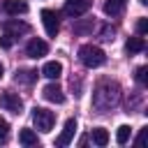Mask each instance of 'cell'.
<instances>
[{"instance_id":"18","label":"cell","mask_w":148,"mask_h":148,"mask_svg":"<svg viewBox=\"0 0 148 148\" xmlns=\"http://www.w3.org/2000/svg\"><path fill=\"white\" fill-rule=\"evenodd\" d=\"M35 79H37L35 69H21V72H16V81L18 83H32Z\"/></svg>"},{"instance_id":"12","label":"cell","mask_w":148,"mask_h":148,"mask_svg":"<svg viewBox=\"0 0 148 148\" xmlns=\"http://www.w3.org/2000/svg\"><path fill=\"white\" fill-rule=\"evenodd\" d=\"M125 5H127V0H106L104 2V14L106 16H118V14H123Z\"/></svg>"},{"instance_id":"4","label":"cell","mask_w":148,"mask_h":148,"mask_svg":"<svg viewBox=\"0 0 148 148\" xmlns=\"http://www.w3.org/2000/svg\"><path fill=\"white\" fill-rule=\"evenodd\" d=\"M92 0H65V14L69 18H79L90 9Z\"/></svg>"},{"instance_id":"23","label":"cell","mask_w":148,"mask_h":148,"mask_svg":"<svg viewBox=\"0 0 148 148\" xmlns=\"http://www.w3.org/2000/svg\"><path fill=\"white\" fill-rule=\"evenodd\" d=\"M146 74H148V67H139L136 69V81L139 83H146Z\"/></svg>"},{"instance_id":"5","label":"cell","mask_w":148,"mask_h":148,"mask_svg":"<svg viewBox=\"0 0 148 148\" xmlns=\"http://www.w3.org/2000/svg\"><path fill=\"white\" fill-rule=\"evenodd\" d=\"M42 23H44V30L49 37H56L58 30H60V21H58V14L53 9H42Z\"/></svg>"},{"instance_id":"6","label":"cell","mask_w":148,"mask_h":148,"mask_svg":"<svg viewBox=\"0 0 148 148\" xmlns=\"http://www.w3.org/2000/svg\"><path fill=\"white\" fill-rule=\"evenodd\" d=\"M0 106H2L5 111L21 113V111H23V99H21L16 92H2V95H0Z\"/></svg>"},{"instance_id":"15","label":"cell","mask_w":148,"mask_h":148,"mask_svg":"<svg viewBox=\"0 0 148 148\" xmlns=\"http://www.w3.org/2000/svg\"><path fill=\"white\" fill-rule=\"evenodd\" d=\"M92 143L95 146H106L109 143V132L104 127H95L92 130Z\"/></svg>"},{"instance_id":"8","label":"cell","mask_w":148,"mask_h":148,"mask_svg":"<svg viewBox=\"0 0 148 148\" xmlns=\"http://www.w3.org/2000/svg\"><path fill=\"white\" fill-rule=\"evenodd\" d=\"M2 30H5L7 35H12V37H18V35H25V32L30 30V25H28V23H21V21H16V18H9V21L2 23Z\"/></svg>"},{"instance_id":"20","label":"cell","mask_w":148,"mask_h":148,"mask_svg":"<svg viewBox=\"0 0 148 148\" xmlns=\"http://www.w3.org/2000/svg\"><path fill=\"white\" fill-rule=\"evenodd\" d=\"M146 32H148V18H139V21H136V35L143 37Z\"/></svg>"},{"instance_id":"2","label":"cell","mask_w":148,"mask_h":148,"mask_svg":"<svg viewBox=\"0 0 148 148\" xmlns=\"http://www.w3.org/2000/svg\"><path fill=\"white\" fill-rule=\"evenodd\" d=\"M79 60H81L86 67L95 69V67H102V65L106 62V56H104V51H102L99 46H92V44H83V46L79 49Z\"/></svg>"},{"instance_id":"21","label":"cell","mask_w":148,"mask_h":148,"mask_svg":"<svg viewBox=\"0 0 148 148\" xmlns=\"http://www.w3.org/2000/svg\"><path fill=\"white\" fill-rule=\"evenodd\" d=\"M113 35H116V28H109V25H106V28H102V39H104V42H111V39H113Z\"/></svg>"},{"instance_id":"13","label":"cell","mask_w":148,"mask_h":148,"mask_svg":"<svg viewBox=\"0 0 148 148\" xmlns=\"http://www.w3.org/2000/svg\"><path fill=\"white\" fill-rule=\"evenodd\" d=\"M42 74H44L46 79H58V76L62 74V65H60L58 60H49V62L44 65V69H42Z\"/></svg>"},{"instance_id":"11","label":"cell","mask_w":148,"mask_h":148,"mask_svg":"<svg viewBox=\"0 0 148 148\" xmlns=\"http://www.w3.org/2000/svg\"><path fill=\"white\" fill-rule=\"evenodd\" d=\"M74 132H76V120H74V118H69V120L65 123V130H62V134L56 139V143H58V146H67V143L72 141Z\"/></svg>"},{"instance_id":"7","label":"cell","mask_w":148,"mask_h":148,"mask_svg":"<svg viewBox=\"0 0 148 148\" xmlns=\"http://www.w3.org/2000/svg\"><path fill=\"white\" fill-rule=\"evenodd\" d=\"M49 53V44L44 42V39H30L28 42V46H25V56L28 58H42V56H46Z\"/></svg>"},{"instance_id":"17","label":"cell","mask_w":148,"mask_h":148,"mask_svg":"<svg viewBox=\"0 0 148 148\" xmlns=\"http://www.w3.org/2000/svg\"><path fill=\"white\" fill-rule=\"evenodd\" d=\"M130 136H132V127L130 125H120L118 127V132H116V143H127L130 141Z\"/></svg>"},{"instance_id":"3","label":"cell","mask_w":148,"mask_h":148,"mask_svg":"<svg viewBox=\"0 0 148 148\" xmlns=\"http://www.w3.org/2000/svg\"><path fill=\"white\" fill-rule=\"evenodd\" d=\"M32 123H35V127H37L39 132H51V127H53V123H56V116H53V111H49V109L35 106V109H32Z\"/></svg>"},{"instance_id":"1","label":"cell","mask_w":148,"mask_h":148,"mask_svg":"<svg viewBox=\"0 0 148 148\" xmlns=\"http://www.w3.org/2000/svg\"><path fill=\"white\" fill-rule=\"evenodd\" d=\"M118 99H120V88H118L116 83H104V86L97 88V92H95V97H92V104H95L99 111H104V109L116 106Z\"/></svg>"},{"instance_id":"22","label":"cell","mask_w":148,"mask_h":148,"mask_svg":"<svg viewBox=\"0 0 148 148\" xmlns=\"http://www.w3.org/2000/svg\"><path fill=\"white\" fill-rule=\"evenodd\" d=\"M12 44H14V37H12V35H7V32H5V35H2V37H0V46H2V49H9V46H12Z\"/></svg>"},{"instance_id":"24","label":"cell","mask_w":148,"mask_h":148,"mask_svg":"<svg viewBox=\"0 0 148 148\" xmlns=\"http://www.w3.org/2000/svg\"><path fill=\"white\" fill-rule=\"evenodd\" d=\"M2 74H5V67H2V62H0V79H2Z\"/></svg>"},{"instance_id":"19","label":"cell","mask_w":148,"mask_h":148,"mask_svg":"<svg viewBox=\"0 0 148 148\" xmlns=\"http://www.w3.org/2000/svg\"><path fill=\"white\" fill-rule=\"evenodd\" d=\"M7 136H9V123L5 118H0V143H5Z\"/></svg>"},{"instance_id":"25","label":"cell","mask_w":148,"mask_h":148,"mask_svg":"<svg viewBox=\"0 0 148 148\" xmlns=\"http://www.w3.org/2000/svg\"><path fill=\"white\" fill-rule=\"evenodd\" d=\"M139 2H141V5H148V0H139Z\"/></svg>"},{"instance_id":"14","label":"cell","mask_w":148,"mask_h":148,"mask_svg":"<svg viewBox=\"0 0 148 148\" xmlns=\"http://www.w3.org/2000/svg\"><path fill=\"white\" fill-rule=\"evenodd\" d=\"M125 49H127V53H141V51L146 49V42H143L141 35H139V37H130L127 44H125Z\"/></svg>"},{"instance_id":"16","label":"cell","mask_w":148,"mask_h":148,"mask_svg":"<svg viewBox=\"0 0 148 148\" xmlns=\"http://www.w3.org/2000/svg\"><path fill=\"white\" fill-rule=\"evenodd\" d=\"M18 141L23 146H37V134L32 130H21L18 132Z\"/></svg>"},{"instance_id":"9","label":"cell","mask_w":148,"mask_h":148,"mask_svg":"<svg viewBox=\"0 0 148 148\" xmlns=\"http://www.w3.org/2000/svg\"><path fill=\"white\" fill-rule=\"evenodd\" d=\"M42 95H44V99H49V102H53V104H62V102H65V92H62V88H60L58 83H49V86L42 90Z\"/></svg>"},{"instance_id":"10","label":"cell","mask_w":148,"mask_h":148,"mask_svg":"<svg viewBox=\"0 0 148 148\" xmlns=\"http://www.w3.org/2000/svg\"><path fill=\"white\" fill-rule=\"evenodd\" d=\"M2 9L7 14H12V16H18V14H25L28 12V5L23 0H5L2 2Z\"/></svg>"}]
</instances>
